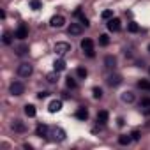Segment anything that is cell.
I'll list each match as a JSON object with an SVG mask.
<instances>
[{
    "mask_svg": "<svg viewBox=\"0 0 150 150\" xmlns=\"http://www.w3.org/2000/svg\"><path fill=\"white\" fill-rule=\"evenodd\" d=\"M32 71H34V67H32V64H28V62H23V64H20L18 65V76L20 78H28L30 74H32Z\"/></svg>",
    "mask_w": 150,
    "mask_h": 150,
    "instance_id": "cell-1",
    "label": "cell"
},
{
    "mask_svg": "<svg viewBox=\"0 0 150 150\" xmlns=\"http://www.w3.org/2000/svg\"><path fill=\"white\" fill-rule=\"evenodd\" d=\"M48 136H51L53 141H64V139H65V131H64L62 127H51Z\"/></svg>",
    "mask_w": 150,
    "mask_h": 150,
    "instance_id": "cell-2",
    "label": "cell"
},
{
    "mask_svg": "<svg viewBox=\"0 0 150 150\" xmlns=\"http://www.w3.org/2000/svg\"><path fill=\"white\" fill-rule=\"evenodd\" d=\"M9 92H11V96H21L25 92V85L21 81H13L9 87Z\"/></svg>",
    "mask_w": 150,
    "mask_h": 150,
    "instance_id": "cell-3",
    "label": "cell"
},
{
    "mask_svg": "<svg viewBox=\"0 0 150 150\" xmlns=\"http://www.w3.org/2000/svg\"><path fill=\"white\" fill-rule=\"evenodd\" d=\"M81 50L88 55V57H94L96 53H94V41L92 39H83L81 41Z\"/></svg>",
    "mask_w": 150,
    "mask_h": 150,
    "instance_id": "cell-4",
    "label": "cell"
},
{
    "mask_svg": "<svg viewBox=\"0 0 150 150\" xmlns=\"http://www.w3.org/2000/svg\"><path fill=\"white\" fill-rule=\"evenodd\" d=\"M50 25H51L53 28H62V27L65 25V18H64L62 14H55V16H51Z\"/></svg>",
    "mask_w": 150,
    "mask_h": 150,
    "instance_id": "cell-5",
    "label": "cell"
},
{
    "mask_svg": "<svg viewBox=\"0 0 150 150\" xmlns=\"http://www.w3.org/2000/svg\"><path fill=\"white\" fill-rule=\"evenodd\" d=\"M53 50H55V53H57V55H60V57H62V55H65L67 51H71V44H69V42H57Z\"/></svg>",
    "mask_w": 150,
    "mask_h": 150,
    "instance_id": "cell-6",
    "label": "cell"
},
{
    "mask_svg": "<svg viewBox=\"0 0 150 150\" xmlns=\"http://www.w3.org/2000/svg\"><path fill=\"white\" fill-rule=\"evenodd\" d=\"M67 32H69V35H81L83 34V25L81 23H71Z\"/></svg>",
    "mask_w": 150,
    "mask_h": 150,
    "instance_id": "cell-7",
    "label": "cell"
},
{
    "mask_svg": "<svg viewBox=\"0 0 150 150\" xmlns=\"http://www.w3.org/2000/svg\"><path fill=\"white\" fill-rule=\"evenodd\" d=\"M120 28H122V25H120V20L118 18L108 20V30L110 32H120Z\"/></svg>",
    "mask_w": 150,
    "mask_h": 150,
    "instance_id": "cell-8",
    "label": "cell"
},
{
    "mask_svg": "<svg viewBox=\"0 0 150 150\" xmlns=\"http://www.w3.org/2000/svg\"><path fill=\"white\" fill-rule=\"evenodd\" d=\"M14 37H18V39H25V37H28V27L21 23V25L16 28V32H14Z\"/></svg>",
    "mask_w": 150,
    "mask_h": 150,
    "instance_id": "cell-9",
    "label": "cell"
},
{
    "mask_svg": "<svg viewBox=\"0 0 150 150\" xmlns=\"http://www.w3.org/2000/svg\"><path fill=\"white\" fill-rule=\"evenodd\" d=\"M104 67H106L108 71H113V69L117 67V58H115L113 55H106V57H104Z\"/></svg>",
    "mask_w": 150,
    "mask_h": 150,
    "instance_id": "cell-10",
    "label": "cell"
},
{
    "mask_svg": "<svg viewBox=\"0 0 150 150\" xmlns=\"http://www.w3.org/2000/svg\"><path fill=\"white\" fill-rule=\"evenodd\" d=\"M11 129L14 131V132H25L27 131V127H25V124L20 120V118H16V120H13V124H11Z\"/></svg>",
    "mask_w": 150,
    "mask_h": 150,
    "instance_id": "cell-11",
    "label": "cell"
},
{
    "mask_svg": "<svg viewBox=\"0 0 150 150\" xmlns=\"http://www.w3.org/2000/svg\"><path fill=\"white\" fill-rule=\"evenodd\" d=\"M48 110H50V113L60 111V110H62V101H60V99H53V101L48 104Z\"/></svg>",
    "mask_w": 150,
    "mask_h": 150,
    "instance_id": "cell-12",
    "label": "cell"
},
{
    "mask_svg": "<svg viewBox=\"0 0 150 150\" xmlns=\"http://www.w3.org/2000/svg\"><path fill=\"white\" fill-rule=\"evenodd\" d=\"M120 99H122L124 103H127V104H131V103H134V101H136V96H134V92H131V90H127V92H124V94L120 96Z\"/></svg>",
    "mask_w": 150,
    "mask_h": 150,
    "instance_id": "cell-13",
    "label": "cell"
},
{
    "mask_svg": "<svg viewBox=\"0 0 150 150\" xmlns=\"http://www.w3.org/2000/svg\"><path fill=\"white\" fill-rule=\"evenodd\" d=\"M122 83V76L120 74H111V76L108 78V85L110 87H118Z\"/></svg>",
    "mask_w": 150,
    "mask_h": 150,
    "instance_id": "cell-14",
    "label": "cell"
},
{
    "mask_svg": "<svg viewBox=\"0 0 150 150\" xmlns=\"http://www.w3.org/2000/svg\"><path fill=\"white\" fill-rule=\"evenodd\" d=\"M76 118H78V120H87V118H88V110L83 108V106L78 108V110H76Z\"/></svg>",
    "mask_w": 150,
    "mask_h": 150,
    "instance_id": "cell-15",
    "label": "cell"
},
{
    "mask_svg": "<svg viewBox=\"0 0 150 150\" xmlns=\"http://www.w3.org/2000/svg\"><path fill=\"white\" fill-rule=\"evenodd\" d=\"M35 132H37V136H41V138H42V136H48V134H50V127L44 125V124H39L37 129H35Z\"/></svg>",
    "mask_w": 150,
    "mask_h": 150,
    "instance_id": "cell-16",
    "label": "cell"
},
{
    "mask_svg": "<svg viewBox=\"0 0 150 150\" xmlns=\"http://www.w3.org/2000/svg\"><path fill=\"white\" fill-rule=\"evenodd\" d=\"M97 122H99L101 125H104V124L108 122V111H106V110H101V111L97 113Z\"/></svg>",
    "mask_w": 150,
    "mask_h": 150,
    "instance_id": "cell-17",
    "label": "cell"
},
{
    "mask_svg": "<svg viewBox=\"0 0 150 150\" xmlns=\"http://www.w3.org/2000/svg\"><path fill=\"white\" fill-rule=\"evenodd\" d=\"M132 141V136L131 134H122V136H118V143L120 145H129Z\"/></svg>",
    "mask_w": 150,
    "mask_h": 150,
    "instance_id": "cell-18",
    "label": "cell"
},
{
    "mask_svg": "<svg viewBox=\"0 0 150 150\" xmlns=\"http://www.w3.org/2000/svg\"><path fill=\"white\" fill-rule=\"evenodd\" d=\"M53 67H55V71H57V72H60V71H64V69H65V62H64L62 58H58V60H55Z\"/></svg>",
    "mask_w": 150,
    "mask_h": 150,
    "instance_id": "cell-19",
    "label": "cell"
},
{
    "mask_svg": "<svg viewBox=\"0 0 150 150\" xmlns=\"http://www.w3.org/2000/svg\"><path fill=\"white\" fill-rule=\"evenodd\" d=\"M25 115L30 117V118L35 117V106H34V104H27V106H25Z\"/></svg>",
    "mask_w": 150,
    "mask_h": 150,
    "instance_id": "cell-20",
    "label": "cell"
},
{
    "mask_svg": "<svg viewBox=\"0 0 150 150\" xmlns=\"http://www.w3.org/2000/svg\"><path fill=\"white\" fill-rule=\"evenodd\" d=\"M76 74H78V78H87L88 71H87L85 67H78V69H76Z\"/></svg>",
    "mask_w": 150,
    "mask_h": 150,
    "instance_id": "cell-21",
    "label": "cell"
},
{
    "mask_svg": "<svg viewBox=\"0 0 150 150\" xmlns=\"http://www.w3.org/2000/svg\"><path fill=\"white\" fill-rule=\"evenodd\" d=\"M99 44H101V46H108V44H110V39H108V35H106V34L99 35Z\"/></svg>",
    "mask_w": 150,
    "mask_h": 150,
    "instance_id": "cell-22",
    "label": "cell"
},
{
    "mask_svg": "<svg viewBox=\"0 0 150 150\" xmlns=\"http://www.w3.org/2000/svg\"><path fill=\"white\" fill-rule=\"evenodd\" d=\"M30 7L37 11V9H41V7H42V2H41V0H30Z\"/></svg>",
    "mask_w": 150,
    "mask_h": 150,
    "instance_id": "cell-23",
    "label": "cell"
},
{
    "mask_svg": "<svg viewBox=\"0 0 150 150\" xmlns=\"http://www.w3.org/2000/svg\"><path fill=\"white\" fill-rule=\"evenodd\" d=\"M138 87H139V88H143V90H148V92H150V81L141 80V81H138Z\"/></svg>",
    "mask_w": 150,
    "mask_h": 150,
    "instance_id": "cell-24",
    "label": "cell"
},
{
    "mask_svg": "<svg viewBox=\"0 0 150 150\" xmlns=\"http://www.w3.org/2000/svg\"><path fill=\"white\" fill-rule=\"evenodd\" d=\"M76 16H80V20H81V25H83V27H88V20L81 14V11H80V9L76 11Z\"/></svg>",
    "mask_w": 150,
    "mask_h": 150,
    "instance_id": "cell-25",
    "label": "cell"
},
{
    "mask_svg": "<svg viewBox=\"0 0 150 150\" xmlns=\"http://www.w3.org/2000/svg\"><path fill=\"white\" fill-rule=\"evenodd\" d=\"M139 106H143V108H150V97H141Z\"/></svg>",
    "mask_w": 150,
    "mask_h": 150,
    "instance_id": "cell-26",
    "label": "cell"
},
{
    "mask_svg": "<svg viewBox=\"0 0 150 150\" xmlns=\"http://www.w3.org/2000/svg\"><path fill=\"white\" fill-rule=\"evenodd\" d=\"M127 30H129V32H138V30H139V27H138L134 21H131V23H129V27H127Z\"/></svg>",
    "mask_w": 150,
    "mask_h": 150,
    "instance_id": "cell-27",
    "label": "cell"
},
{
    "mask_svg": "<svg viewBox=\"0 0 150 150\" xmlns=\"http://www.w3.org/2000/svg\"><path fill=\"white\" fill-rule=\"evenodd\" d=\"M65 83H67V87H69V88H76V81H74V78H71V76L67 78V81H65Z\"/></svg>",
    "mask_w": 150,
    "mask_h": 150,
    "instance_id": "cell-28",
    "label": "cell"
},
{
    "mask_svg": "<svg viewBox=\"0 0 150 150\" xmlns=\"http://www.w3.org/2000/svg\"><path fill=\"white\" fill-rule=\"evenodd\" d=\"M101 16H103V20H111L113 18V11H104Z\"/></svg>",
    "mask_w": 150,
    "mask_h": 150,
    "instance_id": "cell-29",
    "label": "cell"
},
{
    "mask_svg": "<svg viewBox=\"0 0 150 150\" xmlns=\"http://www.w3.org/2000/svg\"><path fill=\"white\" fill-rule=\"evenodd\" d=\"M92 92H94V97H96V99H101V97H103V90H101V88H97V87H96Z\"/></svg>",
    "mask_w": 150,
    "mask_h": 150,
    "instance_id": "cell-30",
    "label": "cell"
},
{
    "mask_svg": "<svg viewBox=\"0 0 150 150\" xmlns=\"http://www.w3.org/2000/svg\"><path fill=\"white\" fill-rule=\"evenodd\" d=\"M27 50H28V48H27L25 44H21V46H18V51H16V53H18V55H25Z\"/></svg>",
    "mask_w": 150,
    "mask_h": 150,
    "instance_id": "cell-31",
    "label": "cell"
},
{
    "mask_svg": "<svg viewBox=\"0 0 150 150\" xmlns=\"http://www.w3.org/2000/svg\"><path fill=\"white\" fill-rule=\"evenodd\" d=\"M55 72H57V71H55ZM55 72H51V74H48V81H50V83H55V81L58 80V78H57V74H55Z\"/></svg>",
    "mask_w": 150,
    "mask_h": 150,
    "instance_id": "cell-32",
    "label": "cell"
},
{
    "mask_svg": "<svg viewBox=\"0 0 150 150\" xmlns=\"http://www.w3.org/2000/svg\"><path fill=\"white\" fill-rule=\"evenodd\" d=\"M4 42H6V44H11V35H9L7 32L4 34Z\"/></svg>",
    "mask_w": 150,
    "mask_h": 150,
    "instance_id": "cell-33",
    "label": "cell"
},
{
    "mask_svg": "<svg viewBox=\"0 0 150 150\" xmlns=\"http://www.w3.org/2000/svg\"><path fill=\"white\" fill-rule=\"evenodd\" d=\"M46 96H48V92H39V94H37V97H39V99H44Z\"/></svg>",
    "mask_w": 150,
    "mask_h": 150,
    "instance_id": "cell-34",
    "label": "cell"
},
{
    "mask_svg": "<svg viewBox=\"0 0 150 150\" xmlns=\"http://www.w3.org/2000/svg\"><path fill=\"white\" fill-rule=\"evenodd\" d=\"M131 136H132V139H139V132H138V131H134Z\"/></svg>",
    "mask_w": 150,
    "mask_h": 150,
    "instance_id": "cell-35",
    "label": "cell"
},
{
    "mask_svg": "<svg viewBox=\"0 0 150 150\" xmlns=\"http://www.w3.org/2000/svg\"><path fill=\"white\" fill-rule=\"evenodd\" d=\"M148 53H150V44H148Z\"/></svg>",
    "mask_w": 150,
    "mask_h": 150,
    "instance_id": "cell-36",
    "label": "cell"
}]
</instances>
